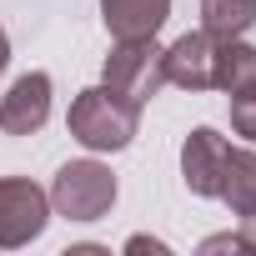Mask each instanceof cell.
Returning <instances> with one entry per match:
<instances>
[{"mask_svg":"<svg viewBox=\"0 0 256 256\" xmlns=\"http://www.w3.org/2000/svg\"><path fill=\"white\" fill-rule=\"evenodd\" d=\"M66 126L86 151H126L136 141V131H141V106L126 100L110 86H90V90H80L70 100Z\"/></svg>","mask_w":256,"mask_h":256,"instance_id":"6da1fadb","label":"cell"},{"mask_svg":"<svg viewBox=\"0 0 256 256\" xmlns=\"http://www.w3.org/2000/svg\"><path fill=\"white\" fill-rule=\"evenodd\" d=\"M50 206L66 221H100L116 206V176L100 161H66L50 181Z\"/></svg>","mask_w":256,"mask_h":256,"instance_id":"7a4b0ae2","label":"cell"},{"mask_svg":"<svg viewBox=\"0 0 256 256\" xmlns=\"http://www.w3.org/2000/svg\"><path fill=\"white\" fill-rule=\"evenodd\" d=\"M100 86L120 90L126 100H136V106L156 100L161 86H166V50L156 46V36H146V40H116L110 56H106V80Z\"/></svg>","mask_w":256,"mask_h":256,"instance_id":"3957f363","label":"cell"},{"mask_svg":"<svg viewBox=\"0 0 256 256\" xmlns=\"http://www.w3.org/2000/svg\"><path fill=\"white\" fill-rule=\"evenodd\" d=\"M50 221V191H40L26 176H0V246L20 251L30 246Z\"/></svg>","mask_w":256,"mask_h":256,"instance_id":"277c9868","label":"cell"},{"mask_svg":"<svg viewBox=\"0 0 256 256\" xmlns=\"http://www.w3.org/2000/svg\"><path fill=\"white\" fill-rule=\"evenodd\" d=\"M226 151H231V141L221 131H211V126H196V131L181 141V176H186V191L191 196H206V201L221 196Z\"/></svg>","mask_w":256,"mask_h":256,"instance_id":"5b68a950","label":"cell"},{"mask_svg":"<svg viewBox=\"0 0 256 256\" xmlns=\"http://www.w3.org/2000/svg\"><path fill=\"white\" fill-rule=\"evenodd\" d=\"M216 56H221V36H211V30L181 36L176 46H166V86L216 90Z\"/></svg>","mask_w":256,"mask_h":256,"instance_id":"8992f818","label":"cell"},{"mask_svg":"<svg viewBox=\"0 0 256 256\" xmlns=\"http://www.w3.org/2000/svg\"><path fill=\"white\" fill-rule=\"evenodd\" d=\"M50 120V76L26 70L6 96H0V131L6 136H36Z\"/></svg>","mask_w":256,"mask_h":256,"instance_id":"52a82bcc","label":"cell"},{"mask_svg":"<svg viewBox=\"0 0 256 256\" xmlns=\"http://www.w3.org/2000/svg\"><path fill=\"white\" fill-rule=\"evenodd\" d=\"M171 0H100V20L116 40H146L166 26Z\"/></svg>","mask_w":256,"mask_h":256,"instance_id":"ba28073f","label":"cell"},{"mask_svg":"<svg viewBox=\"0 0 256 256\" xmlns=\"http://www.w3.org/2000/svg\"><path fill=\"white\" fill-rule=\"evenodd\" d=\"M216 201H226L236 221L256 216V151H241V146L226 151V171H221V196Z\"/></svg>","mask_w":256,"mask_h":256,"instance_id":"9c48e42d","label":"cell"},{"mask_svg":"<svg viewBox=\"0 0 256 256\" xmlns=\"http://www.w3.org/2000/svg\"><path fill=\"white\" fill-rule=\"evenodd\" d=\"M216 90H226L231 100L256 90V46H246L241 36L221 40V56H216Z\"/></svg>","mask_w":256,"mask_h":256,"instance_id":"30bf717a","label":"cell"},{"mask_svg":"<svg viewBox=\"0 0 256 256\" xmlns=\"http://www.w3.org/2000/svg\"><path fill=\"white\" fill-rule=\"evenodd\" d=\"M256 26V0H201V30L231 40Z\"/></svg>","mask_w":256,"mask_h":256,"instance_id":"8fae6325","label":"cell"},{"mask_svg":"<svg viewBox=\"0 0 256 256\" xmlns=\"http://www.w3.org/2000/svg\"><path fill=\"white\" fill-rule=\"evenodd\" d=\"M231 131H236V136H246V141L256 146V90L231 100Z\"/></svg>","mask_w":256,"mask_h":256,"instance_id":"7c38bea8","label":"cell"},{"mask_svg":"<svg viewBox=\"0 0 256 256\" xmlns=\"http://www.w3.org/2000/svg\"><path fill=\"white\" fill-rule=\"evenodd\" d=\"M241 236H246V246L256 251V216H246V221H241Z\"/></svg>","mask_w":256,"mask_h":256,"instance_id":"4fadbf2b","label":"cell"},{"mask_svg":"<svg viewBox=\"0 0 256 256\" xmlns=\"http://www.w3.org/2000/svg\"><path fill=\"white\" fill-rule=\"evenodd\" d=\"M10 66V40H6V30H0V70Z\"/></svg>","mask_w":256,"mask_h":256,"instance_id":"5bb4252c","label":"cell"}]
</instances>
